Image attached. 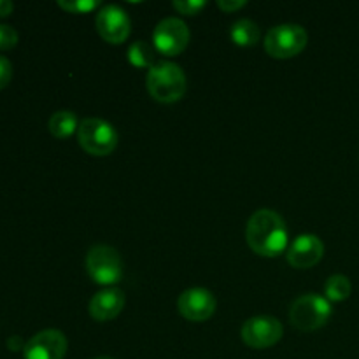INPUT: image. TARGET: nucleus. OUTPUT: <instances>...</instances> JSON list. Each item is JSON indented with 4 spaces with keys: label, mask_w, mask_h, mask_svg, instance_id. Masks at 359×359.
I'll return each mask as SVG.
<instances>
[{
    "label": "nucleus",
    "mask_w": 359,
    "mask_h": 359,
    "mask_svg": "<svg viewBox=\"0 0 359 359\" xmlns=\"http://www.w3.org/2000/svg\"><path fill=\"white\" fill-rule=\"evenodd\" d=\"M230 37L233 44L241 46V48H251L259 42L262 30L252 20H238L237 23L231 25Z\"/></svg>",
    "instance_id": "4468645a"
},
{
    "label": "nucleus",
    "mask_w": 359,
    "mask_h": 359,
    "mask_svg": "<svg viewBox=\"0 0 359 359\" xmlns=\"http://www.w3.org/2000/svg\"><path fill=\"white\" fill-rule=\"evenodd\" d=\"M67 349L69 342L60 330H44L25 344L23 356L25 359H63Z\"/></svg>",
    "instance_id": "9d476101"
},
{
    "label": "nucleus",
    "mask_w": 359,
    "mask_h": 359,
    "mask_svg": "<svg viewBox=\"0 0 359 359\" xmlns=\"http://www.w3.org/2000/svg\"><path fill=\"white\" fill-rule=\"evenodd\" d=\"M77 142L91 156H109L118 147L119 135L111 123L98 118H88L79 123Z\"/></svg>",
    "instance_id": "20e7f679"
},
{
    "label": "nucleus",
    "mask_w": 359,
    "mask_h": 359,
    "mask_svg": "<svg viewBox=\"0 0 359 359\" xmlns=\"http://www.w3.org/2000/svg\"><path fill=\"white\" fill-rule=\"evenodd\" d=\"M58 6L70 14H84V13H90V11L97 9V7L100 6V2H98V0H76V2H65V0H58Z\"/></svg>",
    "instance_id": "a211bd4d"
},
{
    "label": "nucleus",
    "mask_w": 359,
    "mask_h": 359,
    "mask_svg": "<svg viewBox=\"0 0 359 359\" xmlns=\"http://www.w3.org/2000/svg\"><path fill=\"white\" fill-rule=\"evenodd\" d=\"M309 34L302 25L286 23L270 28L265 35V51L276 60L298 56L307 48Z\"/></svg>",
    "instance_id": "39448f33"
},
{
    "label": "nucleus",
    "mask_w": 359,
    "mask_h": 359,
    "mask_svg": "<svg viewBox=\"0 0 359 359\" xmlns=\"http://www.w3.org/2000/svg\"><path fill=\"white\" fill-rule=\"evenodd\" d=\"M128 60L135 67H153L154 65V49L146 41H137L130 46Z\"/></svg>",
    "instance_id": "f3484780"
},
{
    "label": "nucleus",
    "mask_w": 359,
    "mask_h": 359,
    "mask_svg": "<svg viewBox=\"0 0 359 359\" xmlns=\"http://www.w3.org/2000/svg\"><path fill=\"white\" fill-rule=\"evenodd\" d=\"M95 25H97V32L100 34V37L109 44H123L132 30L128 14L119 6L102 7L100 13L97 14Z\"/></svg>",
    "instance_id": "9b49d317"
},
{
    "label": "nucleus",
    "mask_w": 359,
    "mask_h": 359,
    "mask_svg": "<svg viewBox=\"0 0 359 359\" xmlns=\"http://www.w3.org/2000/svg\"><path fill=\"white\" fill-rule=\"evenodd\" d=\"M18 32L9 25H0V49L7 51L18 44Z\"/></svg>",
    "instance_id": "aec40b11"
},
{
    "label": "nucleus",
    "mask_w": 359,
    "mask_h": 359,
    "mask_svg": "<svg viewBox=\"0 0 359 359\" xmlns=\"http://www.w3.org/2000/svg\"><path fill=\"white\" fill-rule=\"evenodd\" d=\"M11 79H13V65L6 56H0V90H4Z\"/></svg>",
    "instance_id": "412c9836"
},
{
    "label": "nucleus",
    "mask_w": 359,
    "mask_h": 359,
    "mask_svg": "<svg viewBox=\"0 0 359 359\" xmlns=\"http://www.w3.org/2000/svg\"><path fill=\"white\" fill-rule=\"evenodd\" d=\"M351 293H353V284H351L349 277L335 273L326 280L325 294L328 302H346L351 297Z\"/></svg>",
    "instance_id": "dca6fc26"
},
{
    "label": "nucleus",
    "mask_w": 359,
    "mask_h": 359,
    "mask_svg": "<svg viewBox=\"0 0 359 359\" xmlns=\"http://www.w3.org/2000/svg\"><path fill=\"white\" fill-rule=\"evenodd\" d=\"M77 128H79V121L72 111H58L49 118V132L56 139H67V137L74 135Z\"/></svg>",
    "instance_id": "2eb2a0df"
},
{
    "label": "nucleus",
    "mask_w": 359,
    "mask_h": 359,
    "mask_svg": "<svg viewBox=\"0 0 359 359\" xmlns=\"http://www.w3.org/2000/svg\"><path fill=\"white\" fill-rule=\"evenodd\" d=\"M125 293L118 287H107L95 294L90 302V314L95 321H111L125 309Z\"/></svg>",
    "instance_id": "ddd939ff"
},
{
    "label": "nucleus",
    "mask_w": 359,
    "mask_h": 359,
    "mask_svg": "<svg viewBox=\"0 0 359 359\" xmlns=\"http://www.w3.org/2000/svg\"><path fill=\"white\" fill-rule=\"evenodd\" d=\"M147 91L160 104H174L186 93L184 70L172 62H158L149 69L146 77Z\"/></svg>",
    "instance_id": "f03ea898"
},
{
    "label": "nucleus",
    "mask_w": 359,
    "mask_h": 359,
    "mask_svg": "<svg viewBox=\"0 0 359 359\" xmlns=\"http://www.w3.org/2000/svg\"><path fill=\"white\" fill-rule=\"evenodd\" d=\"M217 302L214 294L205 287L186 290L177 300V311L184 319L191 323H203L212 318Z\"/></svg>",
    "instance_id": "1a4fd4ad"
},
{
    "label": "nucleus",
    "mask_w": 359,
    "mask_h": 359,
    "mask_svg": "<svg viewBox=\"0 0 359 359\" xmlns=\"http://www.w3.org/2000/svg\"><path fill=\"white\" fill-rule=\"evenodd\" d=\"M248 6L245 0H217V7H219L223 13H235V11L242 9V7Z\"/></svg>",
    "instance_id": "4be33fe9"
},
{
    "label": "nucleus",
    "mask_w": 359,
    "mask_h": 359,
    "mask_svg": "<svg viewBox=\"0 0 359 359\" xmlns=\"http://www.w3.org/2000/svg\"><path fill=\"white\" fill-rule=\"evenodd\" d=\"M248 245L263 258H277L283 255L290 244L286 221L283 216L270 209H259L249 217L245 228Z\"/></svg>",
    "instance_id": "f257e3e1"
},
{
    "label": "nucleus",
    "mask_w": 359,
    "mask_h": 359,
    "mask_svg": "<svg viewBox=\"0 0 359 359\" xmlns=\"http://www.w3.org/2000/svg\"><path fill=\"white\" fill-rule=\"evenodd\" d=\"M189 28L179 18H165L153 32V46L165 56L181 55L189 44Z\"/></svg>",
    "instance_id": "0eeeda50"
},
{
    "label": "nucleus",
    "mask_w": 359,
    "mask_h": 359,
    "mask_svg": "<svg viewBox=\"0 0 359 359\" xmlns=\"http://www.w3.org/2000/svg\"><path fill=\"white\" fill-rule=\"evenodd\" d=\"M332 312V304L325 297L307 293L291 304L290 321L300 332H316L330 321Z\"/></svg>",
    "instance_id": "7ed1b4c3"
},
{
    "label": "nucleus",
    "mask_w": 359,
    "mask_h": 359,
    "mask_svg": "<svg viewBox=\"0 0 359 359\" xmlns=\"http://www.w3.org/2000/svg\"><path fill=\"white\" fill-rule=\"evenodd\" d=\"M174 9L177 11L179 14H184V16H196V14L202 13L205 9L207 2L203 0H175Z\"/></svg>",
    "instance_id": "6ab92c4d"
},
{
    "label": "nucleus",
    "mask_w": 359,
    "mask_h": 359,
    "mask_svg": "<svg viewBox=\"0 0 359 359\" xmlns=\"http://www.w3.org/2000/svg\"><path fill=\"white\" fill-rule=\"evenodd\" d=\"M95 359H112V358H105V356H104V358H95Z\"/></svg>",
    "instance_id": "b1692460"
},
{
    "label": "nucleus",
    "mask_w": 359,
    "mask_h": 359,
    "mask_svg": "<svg viewBox=\"0 0 359 359\" xmlns=\"http://www.w3.org/2000/svg\"><path fill=\"white\" fill-rule=\"evenodd\" d=\"M13 2H9V0H0V18L9 16V14L13 13Z\"/></svg>",
    "instance_id": "5701e85b"
},
{
    "label": "nucleus",
    "mask_w": 359,
    "mask_h": 359,
    "mask_svg": "<svg viewBox=\"0 0 359 359\" xmlns=\"http://www.w3.org/2000/svg\"><path fill=\"white\" fill-rule=\"evenodd\" d=\"M284 328L279 319L272 316H256V318L248 319L242 326V340L245 346L252 349H269L283 339Z\"/></svg>",
    "instance_id": "6e6552de"
},
{
    "label": "nucleus",
    "mask_w": 359,
    "mask_h": 359,
    "mask_svg": "<svg viewBox=\"0 0 359 359\" xmlns=\"http://www.w3.org/2000/svg\"><path fill=\"white\" fill-rule=\"evenodd\" d=\"M325 256V244L318 235H298L293 244L287 248V263L293 269H312Z\"/></svg>",
    "instance_id": "f8f14e48"
},
{
    "label": "nucleus",
    "mask_w": 359,
    "mask_h": 359,
    "mask_svg": "<svg viewBox=\"0 0 359 359\" xmlns=\"http://www.w3.org/2000/svg\"><path fill=\"white\" fill-rule=\"evenodd\" d=\"M86 270L95 284L114 286L123 279L121 255L111 245H93L86 255Z\"/></svg>",
    "instance_id": "423d86ee"
}]
</instances>
